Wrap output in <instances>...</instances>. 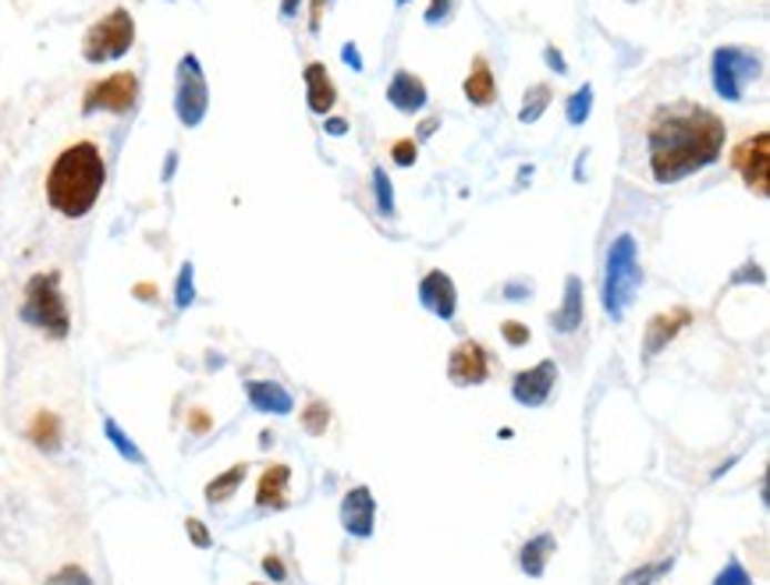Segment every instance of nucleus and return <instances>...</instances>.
Masks as SVG:
<instances>
[{"instance_id":"nucleus-33","label":"nucleus","mask_w":770,"mask_h":585,"mask_svg":"<svg viewBox=\"0 0 770 585\" xmlns=\"http://www.w3.org/2000/svg\"><path fill=\"white\" fill-rule=\"evenodd\" d=\"M500 334H505L508 344H526L529 341V326L518 323V320H508V323H500Z\"/></svg>"},{"instance_id":"nucleus-22","label":"nucleus","mask_w":770,"mask_h":585,"mask_svg":"<svg viewBox=\"0 0 770 585\" xmlns=\"http://www.w3.org/2000/svg\"><path fill=\"white\" fill-rule=\"evenodd\" d=\"M554 554V536H536L523 546V557H518V564H523V572L533 575V578H540L547 572V557Z\"/></svg>"},{"instance_id":"nucleus-6","label":"nucleus","mask_w":770,"mask_h":585,"mask_svg":"<svg viewBox=\"0 0 770 585\" xmlns=\"http://www.w3.org/2000/svg\"><path fill=\"white\" fill-rule=\"evenodd\" d=\"M760 75V58L746 47H718L710 58V82L728 103L746 100V89Z\"/></svg>"},{"instance_id":"nucleus-1","label":"nucleus","mask_w":770,"mask_h":585,"mask_svg":"<svg viewBox=\"0 0 770 585\" xmlns=\"http://www.w3.org/2000/svg\"><path fill=\"white\" fill-rule=\"evenodd\" d=\"M728 124L700 103L660 107L647 132L650 174L657 185H678L689 174H700L721 160Z\"/></svg>"},{"instance_id":"nucleus-12","label":"nucleus","mask_w":770,"mask_h":585,"mask_svg":"<svg viewBox=\"0 0 770 585\" xmlns=\"http://www.w3.org/2000/svg\"><path fill=\"white\" fill-rule=\"evenodd\" d=\"M419 302L429 309L434 316L440 320H452L455 309H458V291H455V281L447 278L444 270H429L423 284H419Z\"/></svg>"},{"instance_id":"nucleus-40","label":"nucleus","mask_w":770,"mask_h":585,"mask_svg":"<svg viewBox=\"0 0 770 585\" xmlns=\"http://www.w3.org/2000/svg\"><path fill=\"white\" fill-rule=\"evenodd\" d=\"M298 4H302V0H281V18H284V22H292V18L298 14Z\"/></svg>"},{"instance_id":"nucleus-18","label":"nucleus","mask_w":770,"mask_h":585,"mask_svg":"<svg viewBox=\"0 0 770 585\" xmlns=\"http://www.w3.org/2000/svg\"><path fill=\"white\" fill-rule=\"evenodd\" d=\"M689 320H692V313H689V309H682V305L671 309V313H657L647 323V355H657L668 341H675V334L682 331Z\"/></svg>"},{"instance_id":"nucleus-23","label":"nucleus","mask_w":770,"mask_h":585,"mask_svg":"<svg viewBox=\"0 0 770 585\" xmlns=\"http://www.w3.org/2000/svg\"><path fill=\"white\" fill-rule=\"evenodd\" d=\"M249 475V465L245 462H239V465H231L227 472H221L217 480H210L206 483V501L210 504H224L231 493H235L239 486H242V480Z\"/></svg>"},{"instance_id":"nucleus-9","label":"nucleus","mask_w":770,"mask_h":585,"mask_svg":"<svg viewBox=\"0 0 770 585\" xmlns=\"http://www.w3.org/2000/svg\"><path fill=\"white\" fill-rule=\"evenodd\" d=\"M767 163H770V132H757L731 150V168L739 171L749 192L767 199Z\"/></svg>"},{"instance_id":"nucleus-2","label":"nucleus","mask_w":770,"mask_h":585,"mask_svg":"<svg viewBox=\"0 0 770 585\" xmlns=\"http://www.w3.org/2000/svg\"><path fill=\"white\" fill-rule=\"evenodd\" d=\"M103 185H107V160L97 142L82 139L53 157L43 192L53 213L68 216V221H79V216H85L100 203Z\"/></svg>"},{"instance_id":"nucleus-8","label":"nucleus","mask_w":770,"mask_h":585,"mask_svg":"<svg viewBox=\"0 0 770 585\" xmlns=\"http://www.w3.org/2000/svg\"><path fill=\"white\" fill-rule=\"evenodd\" d=\"M139 103V75L135 71H114L82 93V114H129Z\"/></svg>"},{"instance_id":"nucleus-19","label":"nucleus","mask_w":770,"mask_h":585,"mask_svg":"<svg viewBox=\"0 0 770 585\" xmlns=\"http://www.w3.org/2000/svg\"><path fill=\"white\" fill-rule=\"evenodd\" d=\"M582 313H586V305H582V281L579 278H568L565 281V302L558 305V313H554V331L558 334H576L579 326H582Z\"/></svg>"},{"instance_id":"nucleus-44","label":"nucleus","mask_w":770,"mask_h":585,"mask_svg":"<svg viewBox=\"0 0 770 585\" xmlns=\"http://www.w3.org/2000/svg\"><path fill=\"white\" fill-rule=\"evenodd\" d=\"M437 124H440V118H426V121L419 124V139L434 135V132H437Z\"/></svg>"},{"instance_id":"nucleus-21","label":"nucleus","mask_w":770,"mask_h":585,"mask_svg":"<svg viewBox=\"0 0 770 585\" xmlns=\"http://www.w3.org/2000/svg\"><path fill=\"white\" fill-rule=\"evenodd\" d=\"M29 441L36 447H43V451H53L61 444V418L53 415L50 409H40L32 415V423H29Z\"/></svg>"},{"instance_id":"nucleus-35","label":"nucleus","mask_w":770,"mask_h":585,"mask_svg":"<svg viewBox=\"0 0 770 585\" xmlns=\"http://www.w3.org/2000/svg\"><path fill=\"white\" fill-rule=\"evenodd\" d=\"M58 585H93V582L85 578L82 568H64V572L58 575Z\"/></svg>"},{"instance_id":"nucleus-4","label":"nucleus","mask_w":770,"mask_h":585,"mask_svg":"<svg viewBox=\"0 0 770 585\" xmlns=\"http://www.w3.org/2000/svg\"><path fill=\"white\" fill-rule=\"evenodd\" d=\"M639 281H642L639 245H636V238L625 231L615 238L611 249H607V263H604V309L615 320L625 313V305L632 302Z\"/></svg>"},{"instance_id":"nucleus-43","label":"nucleus","mask_w":770,"mask_h":585,"mask_svg":"<svg viewBox=\"0 0 770 585\" xmlns=\"http://www.w3.org/2000/svg\"><path fill=\"white\" fill-rule=\"evenodd\" d=\"M135 299L153 302V299H156V284H135Z\"/></svg>"},{"instance_id":"nucleus-45","label":"nucleus","mask_w":770,"mask_h":585,"mask_svg":"<svg viewBox=\"0 0 770 585\" xmlns=\"http://www.w3.org/2000/svg\"><path fill=\"white\" fill-rule=\"evenodd\" d=\"M174 168H178V157L171 153V157H168V163H164V181H168V178L174 174Z\"/></svg>"},{"instance_id":"nucleus-41","label":"nucleus","mask_w":770,"mask_h":585,"mask_svg":"<svg viewBox=\"0 0 770 585\" xmlns=\"http://www.w3.org/2000/svg\"><path fill=\"white\" fill-rule=\"evenodd\" d=\"M324 128H327L331 135H345V132H348V121H345V118H327Z\"/></svg>"},{"instance_id":"nucleus-7","label":"nucleus","mask_w":770,"mask_h":585,"mask_svg":"<svg viewBox=\"0 0 770 585\" xmlns=\"http://www.w3.org/2000/svg\"><path fill=\"white\" fill-rule=\"evenodd\" d=\"M210 111V82L195 53H182L174 68V114L185 128H200Z\"/></svg>"},{"instance_id":"nucleus-14","label":"nucleus","mask_w":770,"mask_h":585,"mask_svg":"<svg viewBox=\"0 0 770 585\" xmlns=\"http://www.w3.org/2000/svg\"><path fill=\"white\" fill-rule=\"evenodd\" d=\"M429 93H426V82L412 71H394V79L387 82V103L394 111L402 114H419L426 107Z\"/></svg>"},{"instance_id":"nucleus-36","label":"nucleus","mask_w":770,"mask_h":585,"mask_svg":"<svg viewBox=\"0 0 770 585\" xmlns=\"http://www.w3.org/2000/svg\"><path fill=\"white\" fill-rule=\"evenodd\" d=\"M210 426H213V423H210V415H206L203 409H195V412L189 415V430H192V433H206Z\"/></svg>"},{"instance_id":"nucleus-15","label":"nucleus","mask_w":770,"mask_h":585,"mask_svg":"<svg viewBox=\"0 0 770 585\" xmlns=\"http://www.w3.org/2000/svg\"><path fill=\"white\" fill-rule=\"evenodd\" d=\"M302 79H306V103H310V111L320 114V118H327L334 111V103H337V85L331 79L327 64H320V61L306 64Z\"/></svg>"},{"instance_id":"nucleus-10","label":"nucleus","mask_w":770,"mask_h":585,"mask_svg":"<svg viewBox=\"0 0 770 585\" xmlns=\"http://www.w3.org/2000/svg\"><path fill=\"white\" fill-rule=\"evenodd\" d=\"M447 376H452V383H458V387H476V383H483L490 376V359L487 352H483L479 341H458L452 359H447Z\"/></svg>"},{"instance_id":"nucleus-32","label":"nucleus","mask_w":770,"mask_h":585,"mask_svg":"<svg viewBox=\"0 0 770 585\" xmlns=\"http://www.w3.org/2000/svg\"><path fill=\"white\" fill-rule=\"evenodd\" d=\"M455 11V0H429L426 8V26H437V22H447Z\"/></svg>"},{"instance_id":"nucleus-42","label":"nucleus","mask_w":770,"mask_h":585,"mask_svg":"<svg viewBox=\"0 0 770 585\" xmlns=\"http://www.w3.org/2000/svg\"><path fill=\"white\" fill-rule=\"evenodd\" d=\"M320 14H324V0H313V4H310V29L313 32L320 29Z\"/></svg>"},{"instance_id":"nucleus-38","label":"nucleus","mask_w":770,"mask_h":585,"mask_svg":"<svg viewBox=\"0 0 770 585\" xmlns=\"http://www.w3.org/2000/svg\"><path fill=\"white\" fill-rule=\"evenodd\" d=\"M544 58H547V64H550L554 71H558V75H565V71H568V68H565V58H561V50L547 47V50H544Z\"/></svg>"},{"instance_id":"nucleus-11","label":"nucleus","mask_w":770,"mask_h":585,"mask_svg":"<svg viewBox=\"0 0 770 585\" xmlns=\"http://www.w3.org/2000/svg\"><path fill=\"white\" fill-rule=\"evenodd\" d=\"M554 380H558V365H554L550 359H544V362H536L533 370L515 373V380H511V394H515L518 405H526V409H540L544 401L550 397V391H554Z\"/></svg>"},{"instance_id":"nucleus-13","label":"nucleus","mask_w":770,"mask_h":585,"mask_svg":"<svg viewBox=\"0 0 770 585\" xmlns=\"http://www.w3.org/2000/svg\"><path fill=\"white\" fill-rule=\"evenodd\" d=\"M342 522L352 536H373V522H377V504H373V493L366 486L348 490V497L342 501Z\"/></svg>"},{"instance_id":"nucleus-24","label":"nucleus","mask_w":770,"mask_h":585,"mask_svg":"<svg viewBox=\"0 0 770 585\" xmlns=\"http://www.w3.org/2000/svg\"><path fill=\"white\" fill-rule=\"evenodd\" d=\"M550 107V85L547 82H536L529 93H526V100H523V111H518V121L523 124H536L544 118V111Z\"/></svg>"},{"instance_id":"nucleus-16","label":"nucleus","mask_w":770,"mask_h":585,"mask_svg":"<svg viewBox=\"0 0 770 585\" xmlns=\"http://www.w3.org/2000/svg\"><path fill=\"white\" fill-rule=\"evenodd\" d=\"M462 93H465V100H469L473 107H494V103H497V79H494L490 61L483 58V53L473 61L469 75H465Z\"/></svg>"},{"instance_id":"nucleus-37","label":"nucleus","mask_w":770,"mask_h":585,"mask_svg":"<svg viewBox=\"0 0 770 585\" xmlns=\"http://www.w3.org/2000/svg\"><path fill=\"white\" fill-rule=\"evenodd\" d=\"M342 61H345V64H352L355 71H363V53L355 50L352 43H345V47H342Z\"/></svg>"},{"instance_id":"nucleus-28","label":"nucleus","mask_w":770,"mask_h":585,"mask_svg":"<svg viewBox=\"0 0 770 585\" xmlns=\"http://www.w3.org/2000/svg\"><path fill=\"white\" fill-rule=\"evenodd\" d=\"M373 192H377V210L384 216H394L398 213V206H394V189H391V178L377 168L373 171Z\"/></svg>"},{"instance_id":"nucleus-20","label":"nucleus","mask_w":770,"mask_h":585,"mask_svg":"<svg viewBox=\"0 0 770 585\" xmlns=\"http://www.w3.org/2000/svg\"><path fill=\"white\" fill-rule=\"evenodd\" d=\"M245 394L249 401H253V409L260 412H274V415H288L295 405H292V394L281 387V383L274 380H253L245 383Z\"/></svg>"},{"instance_id":"nucleus-26","label":"nucleus","mask_w":770,"mask_h":585,"mask_svg":"<svg viewBox=\"0 0 770 585\" xmlns=\"http://www.w3.org/2000/svg\"><path fill=\"white\" fill-rule=\"evenodd\" d=\"M327 426H331V409L324 401H310V405L302 409V430L310 436H320V433H327Z\"/></svg>"},{"instance_id":"nucleus-5","label":"nucleus","mask_w":770,"mask_h":585,"mask_svg":"<svg viewBox=\"0 0 770 585\" xmlns=\"http://www.w3.org/2000/svg\"><path fill=\"white\" fill-rule=\"evenodd\" d=\"M135 47V18L129 8L107 11L82 36V61L85 64H111L121 61Z\"/></svg>"},{"instance_id":"nucleus-29","label":"nucleus","mask_w":770,"mask_h":585,"mask_svg":"<svg viewBox=\"0 0 770 585\" xmlns=\"http://www.w3.org/2000/svg\"><path fill=\"white\" fill-rule=\"evenodd\" d=\"M192 299H195V270H192V263H185L182 273H178V284H174V302H178V309H189Z\"/></svg>"},{"instance_id":"nucleus-46","label":"nucleus","mask_w":770,"mask_h":585,"mask_svg":"<svg viewBox=\"0 0 770 585\" xmlns=\"http://www.w3.org/2000/svg\"><path fill=\"white\" fill-rule=\"evenodd\" d=\"M398 4H408V0H398Z\"/></svg>"},{"instance_id":"nucleus-17","label":"nucleus","mask_w":770,"mask_h":585,"mask_svg":"<svg viewBox=\"0 0 770 585\" xmlns=\"http://www.w3.org/2000/svg\"><path fill=\"white\" fill-rule=\"evenodd\" d=\"M288 483H292V468L284 465V462H274V465H266L263 475H260V483H256V504L260 507H284L288 504Z\"/></svg>"},{"instance_id":"nucleus-34","label":"nucleus","mask_w":770,"mask_h":585,"mask_svg":"<svg viewBox=\"0 0 770 585\" xmlns=\"http://www.w3.org/2000/svg\"><path fill=\"white\" fill-rule=\"evenodd\" d=\"M185 528H189V539H192L195 546H203V551L213 543L210 533H206V525H203L200 518H185Z\"/></svg>"},{"instance_id":"nucleus-27","label":"nucleus","mask_w":770,"mask_h":585,"mask_svg":"<svg viewBox=\"0 0 770 585\" xmlns=\"http://www.w3.org/2000/svg\"><path fill=\"white\" fill-rule=\"evenodd\" d=\"M103 430H107V441H111L114 447H118V454H121V458H129V462H142V454H139V447L129 441V436H124V430L114 423V418H107V423H103Z\"/></svg>"},{"instance_id":"nucleus-30","label":"nucleus","mask_w":770,"mask_h":585,"mask_svg":"<svg viewBox=\"0 0 770 585\" xmlns=\"http://www.w3.org/2000/svg\"><path fill=\"white\" fill-rule=\"evenodd\" d=\"M391 160L398 163V168H412V163L419 160V142L416 139H398L391 145Z\"/></svg>"},{"instance_id":"nucleus-25","label":"nucleus","mask_w":770,"mask_h":585,"mask_svg":"<svg viewBox=\"0 0 770 585\" xmlns=\"http://www.w3.org/2000/svg\"><path fill=\"white\" fill-rule=\"evenodd\" d=\"M589 111H594V85H582L568 97L565 118H568V124H586Z\"/></svg>"},{"instance_id":"nucleus-31","label":"nucleus","mask_w":770,"mask_h":585,"mask_svg":"<svg viewBox=\"0 0 770 585\" xmlns=\"http://www.w3.org/2000/svg\"><path fill=\"white\" fill-rule=\"evenodd\" d=\"M713 585H753V578L746 575V568L739 561H728L725 572L718 575V582H713Z\"/></svg>"},{"instance_id":"nucleus-39","label":"nucleus","mask_w":770,"mask_h":585,"mask_svg":"<svg viewBox=\"0 0 770 585\" xmlns=\"http://www.w3.org/2000/svg\"><path fill=\"white\" fill-rule=\"evenodd\" d=\"M263 572H266V575H274V578L281 582V578H284V564H281V557H274V554H271V557H263Z\"/></svg>"},{"instance_id":"nucleus-3","label":"nucleus","mask_w":770,"mask_h":585,"mask_svg":"<svg viewBox=\"0 0 770 585\" xmlns=\"http://www.w3.org/2000/svg\"><path fill=\"white\" fill-rule=\"evenodd\" d=\"M22 320L36 331H43L53 341H64L71 331V313H68V302H64V291H61V270H43V273H32L29 284H26V295H22Z\"/></svg>"}]
</instances>
